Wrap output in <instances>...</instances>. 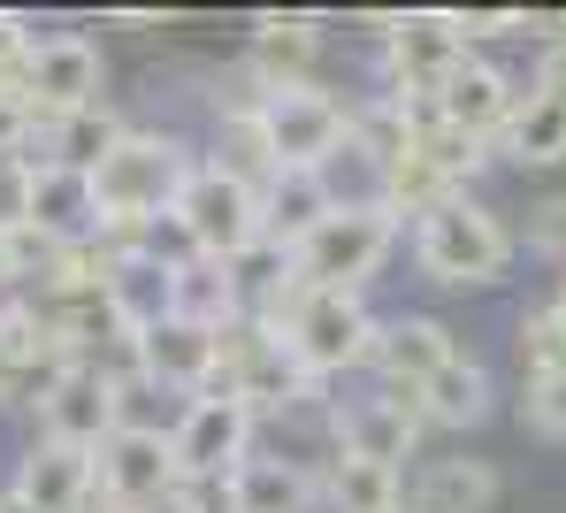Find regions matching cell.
Segmentation results:
<instances>
[{
    "instance_id": "obj_1",
    "label": "cell",
    "mask_w": 566,
    "mask_h": 513,
    "mask_svg": "<svg viewBox=\"0 0 566 513\" xmlns=\"http://www.w3.org/2000/svg\"><path fill=\"white\" fill-rule=\"evenodd\" d=\"M191 146L169 130H123L115 154L99 161L93 177V214H99V245L107 253H138L154 245V230L177 214V192L191 185Z\"/></svg>"
},
{
    "instance_id": "obj_2",
    "label": "cell",
    "mask_w": 566,
    "mask_h": 513,
    "mask_svg": "<svg viewBox=\"0 0 566 513\" xmlns=\"http://www.w3.org/2000/svg\"><path fill=\"white\" fill-rule=\"evenodd\" d=\"M261 322L298 353V368L314 384H329L345 368H368V353H376V314H368L360 292H314V284L291 276L276 300L261 307Z\"/></svg>"
},
{
    "instance_id": "obj_3",
    "label": "cell",
    "mask_w": 566,
    "mask_h": 513,
    "mask_svg": "<svg viewBox=\"0 0 566 513\" xmlns=\"http://www.w3.org/2000/svg\"><path fill=\"white\" fill-rule=\"evenodd\" d=\"M413 261H421V276L444 284V292H490V284L513 269V230L482 200L452 192V200H437L413 222Z\"/></svg>"
},
{
    "instance_id": "obj_4",
    "label": "cell",
    "mask_w": 566,
    "mask_h": 513,
    "mask_svg": "<svg viewBox=\"0 0 566 513\" xmlns=\"http://www.w3.org/2000/svg\"><path fill=\"white\" fill-rule=\"evenodd\" d=\"M390 245H398L390 207H337L306 245H291V269L314 292H368V276L390 261Z\"/></svg>"
},
{
    "instance_id": "obj_5",
    "label": "cell",
    "mask_w": 566,
    "mask_h": 513,
    "mask_svg": "<svg viewBox=\"0 0 566 513\" xmlns=\"http://www.w3.org/2000/svg\"><path fill=\"white\" fill-rule=\"evenodd\" d=\"M177 238H185L191 253H207V261H238L253 238H261V192L245 185V177H230L222 161H199L191 169V185L177 192Z\"/></svg>"
},
{
    "instance_id": "obj_6",
    "label": "cell",
    "mask_w": 566,
    "mask_h": 513,
    "mask_svg": "<svg viewBox=\"0 0 566 513\" xmlns=\"http://www.w3.org/2000/svg\"><path fill=\"white\" fill-rule=\"evenodd\" d=\"M468 54L474 46L460 31V8H413V15L382 23V62H390V93L398 101H437Z\"/></svg>"
},
{
    "instance_id": "obj_7",
    "label": "cell",
    "mask_w": 566,
    "mask_h": 513,
    "mask_svg": "<svg viewBox=\"0 0 566 513\" xmlns=\"http://www.w3.org/2000/svg\"><path fill=\"white\" fill-rule=\"evenodd\" d=\"M261 130L276 146V169H329L353 138V107L322 85H283V93H253Z\"/></svg>"
},
{
    "instance_id": "obj_8",
    "label": "cell",
    "mask_w": 566,
    "mask_h": 513,
    "mask_svg": "<svg viewBox=\"0 0 566 513\" xmlns=\"http://www.w3.org/2000/svg\"><path fill=\"white\" fill-rule=\"evenodd\" d=\"M253 413L238 407L230 391H207V399H185L177 421H169V444H177V475L185 483H230L245 460H253Z\"/></svg>"
},
{
    "instance_id": "obj_9",
    "label": "cell",
    "mask_w": 566,
    "mask_h": 513,
    "mask_svg": "<svg viewBox=\"0 0 566 513\" xmlns=\"http://www.w3.org/2000/svg\"><path fill=\"white\" fill-rule=\"evenodd\" d=\"M99 77H107V62H99V46L85 31H46L23 54V115L54 123V115L99 107Z\"/></svg>"
},
{
    "instance_id": "obj_10",
    "label": "cell",
    "mask_w": 566,
    "mask_h": 513,
    "mask_svg": "<svg viewBox=\"0 0 566 513\" xmlns=\"http://www.w3.org/2000/svg\"><path fill=\"white\" fill-rule=\"evenodd\" d=\"M421 429L429 421H421L413 391H376V399H353V407L329 413V452H353V460H376V468H406Z\"/></svg>"
},
{
    "instance_id": "obj_11",
    "label": "cell",
    "mask_w": 566,
    "mask_h": 513,
    "mask_svg": "<svg viewBox=\"0 0 566 513\" xmlns=\"http://www.w3.org/2000/svg\"><path fill=\"white\" fill-rule=\"evenodd\" d=\"M93 468H99V499H115V506H130V513L169 499V491H185L169 429H115L93 452Z\"/></svg>"
},
{
    "instance_id": "obj_12",
    "label": "cell",
    "mask_w": 566,
    "mask_h": 513,
    "mask_svg": "<svg viewBox=\"0 0 566 513\" xmlns=\"http://www.w3.org/2000/svg\"><path fill=\"white\" fill-rule=\"evenodd\" d=\"M497 154L521 161V169H559V161H566V46L544 54L536 85H521L513 123L497 130Z\"/></svg>"
},
{
    "instance_id": "obj_13",
    "label": "cell",
    "mask_w": 566,
    "mask_h": 513,
    "mask_svg": "<svg viewBox=\"0 0 566 513\" xmlns=\"http://www.w3.org/2000/svg\"><path fill=\"white\" fill-rule=\"evenodd\" d=\"M39 437L46 444H77V452H99L115 437V376L99 368H62L46 391H39Z\"/></svg>"
},
{
    "instance_id": "obj_14",
    "label": "cell",
    "mask_w": 566,
    "mask_h": 513,
    "mask_svg": "<svg viewBox=\"0 0 566 513\" xmlns=\"http://www.w3.org/2000/svg\"><path fill=\"white\" fill-rule=\"evenodd\" d=\"M468 345L437 322V314H390L376 322V353H368V368H376L382 391H421L444 360H460Z\"/></svg>"
},
{
    "instance_id": "obj_15",
    "label": "cell",
    "mask_w": 566,
    "mask_h": 513,
    "mask_svg": "<svg viewBox=\"0 0 566 513\" xmlns=\"http://www.w3.org/2000/svg\"><path fill=\"white\" fill-rule=\"evenodd\" d=\"M513 107H521V85L490 62V54H468L460 70H452V85L437 93V115L452 123V130H468V138H482L490 154H497V130L513 123Z\"/></svg>"
},
{
    "instance_id": "obj_16",
    "label": "cell",
    "mask_w": 566,
    "mask_h": 513,
    "mask_svg": "<svg viewBox=\"0 0 566 513\" xmlns=\"http://www.w3.org/2000/svg\"><path fill=\"white\" fill-rule=\"evenodd\" d=\"M107 314H115L130 337L161 329V322L177 314V261H161L154 245L115 253V261H107Z\"/></svg>"
},
{
    "instance_id": "obj_17",
    "label": "cell",
    "mask_w": 566,
    "mask_h": 513,
    "mask_svg": "<svg viewBox=\"0 0 566 513\" xmlns=\"http://www.w3.org/2000/svg\"><path fill=\"white\" fill-rule=\"evenodd\" d=\"M138 368H146L161 391H177V399H207V391H214V329L169 314L161 329L138 337Z\"/></svg>"
},
{
    "instance_id": "obj_18",
    "label": "cell",
    "mask_w": 566,
    "mask_h": 513,
    "mask_svg": "<svg viewBox=\"0 0 566 513\" xmlns=\"http://www.w3.org/2000/svg\"><path fill=\"white\" fill-rule=\"evenodd\" d=\"M314 54H322V31L314 15H253V39H245V70L261 93L283 85H314Z\"/></svg>"
},
{
    "instance_id": "obj_19",
    "label": "cell",
    "mask_w": 566,
    "mask_h": 513,
    "mask_svg": "<svg viewBox=\"0 0 566 513\" xmlns=\"http://www.w3.org/2000/svg\"><path fill=\"white\" fill-rule=\"evenodd\" d=\"M329 214H337V192L322 169H276L261 185V238H276V245H306Z\"/></svg>"
},
{
    "instance_id": "obj_20",
    "label": "cell",
    "mask_w": 566,
    "mask_h": 513,
    "mask_svg": "<svg viewBox=\"0 0 566 513\" xmlns=\"http://www.w3.org/2000/svg\"><path fill=\"white\" fill-rule=\"evenodd\" d=\"M15 491H23L39 513H77L99 491V468H93V452L46 444V437H39V444L23 452V468H15Z\"/></svg>"
},
{
    "instance_id": "obj_21",
    "label": "cell",
    "mask_w": 566,
    "mask_h": 513,
    "mask_svg": "<svg viewBox=\"0 0 566 513\" xmlns=\"http://www.w3.org/2000/svg\"><path fill=\"white\" fill-rule=\"evenodd\" d=\"M314 499H322V468L314 460H269V452H253L230 475V513H314Z\"/></svg>"
},
{
    "instance_id": "obj_22",
    "label": "cell",
    "mask_w": 566,
    "mask_h": 513,
    "mask_svg": "<svg viewBox=\"0 0 566 513\" xmlns=\"http://www.w3.org/2000/svg\"><path fill=\"white\" fill-rule=\"evenodd\" d=\"M406 506L413 513H490L497 506V468L490 460H429L421 468V483L406 491Z\"/></svg>"
},
{
    "instance_id": "obj_23",
    "label": "cell",
    "mask_w": 566,
    "mask_h": 513,
    "mask_svg": "<svg viewBox=\"0 0 566 513\" xmlns=\"http://www.w3.org/2000/svg\"><path fill=\"white\" fill-rule=\"evenodd\" d=\"M413 399H421V421H429V429H474V421L490 413V368H482L474 353H460V360H444Z\"/></svg>"
},
{
    "instance_id": "obj_24",
    "label": "cell",
    "mask_w": 566,
    "mask_h": 513,
    "mask_svg": "<svg viewBox=\"0 0 566 513\" xmlns=\"http://www.w3.org/2000/svg\"><path fill=\"white\" fill-rule=\"evenodd\" d=\"M322 499H329V513H390L406 499V475L376 468V460H353V452H329L322 460Z\"/></svg>"
},
{
    "instance_id": "obj_25",
    "label": "cell",
    "mask_w": 566,
    "mask_h": 513,
    "mask_svg": "<svg viewBox=\"0 0 566 513\" xmlns=\"http://www.w3.org/2000/svg\"><path fill=\"white\" fill-rule=\"evenodd\" d=\"M245 314L238 284H230V261H207V253H185L177 261V322H199V329H230Z\"/></svg>"
},
{
    "instance_id": "obj_26",
    "label": "cell",
    "mask_w": 566,
    "mask_h": 513,
    "mask_svg": "<svg viewBox=\"0 0 566 513\" xmlns=\"http://www.w3.org/2000/svg\"><path fill=\"white\" fill-rule=\"evenodd\" d=\"M513 353H521V384L559 376V368H566V314H559V300H552V307H536L528 322H521Z\"/></svg>"
},
{
    "instance_id": "obj_27",
    "label": "cell",
    "mask_w": 566,
    "mask_h": 513,
    "mask_svg": "<svg viewBox=\"0 0 566 513\" xmlns=\"http://www.w3.org/2000/svg\"><path fill=\"white\" fill-rule=\"evenodd\" d=\"M31 192H39V169H31V154H0V238L31 230Z\"/></svg>"
},
{
    "instance_id": "obj_28",
    "label": "cell",
    "mask_w": 566,
    "mask_h": 513,
    "mask_svg": "<svg viewBox=\"0 0 566 513\" xmlns=\"http://www.w3.org/2000/svg\"><path fill=\"white\" fill-rule=\"evenodd\" d=\"M528 245L566 269V192H552L544 207H528Z\"/></svg>"
},
{
    "instance_id": "obj_29",
    "label": "cell",
    "mask_w": 566,
    "mask_h": 513,
    "mask_svg": "<svg viewBox=\"0 0 566 513\" xmlns=\"http://www.w3.org/2000/svg\"><path fill=\"white\" fill-rule=\"evenodd\" d=\"M521 391H528V399H521L528 421H536L544 437H566V368H559V376H544V384H521Z\"/></svg>"
},
{
    "instance_id": "obj_30",
    "label": "cell",
    "mask_w": 566,
    "mask_h": 513,
    "mask_svg": "<svg viewBox=\"0 0 566 513\" xmlns=\"http://www.w3.org/2000/svg\"><path fill=\"white\" fill-rule=\"evenodd\" d=\"M138 513H199V506H191V491H169V499H154V506H138Z\"/></svg>"
},
{
    "instance_id": "obj_31",
    "label": "cell",
    "mask_w": 566,
    "mask_h": 513,
    "mask_svg": "<svg viewBox=\"0 0 566 513\" xmlns=\"http://www.w3.org/2000/svg\"><path fill=\"white\" fill-rule=\"evenodd\" d=\"M0 513H39V506H31V499H23V491L8 483V491H0Z\"/></svg>"
},
{
    "instance_id": "obj_32",
    "label": "cell",
    "mask_w": 566,
    "mask_h": 513,
    "mask_svg": "<svg viewBox=\"0 0 566 513\" xmlns=\"http://www.w3.org/2000/svg\"><path fill=\"white\" fill-rule=\"evenodd\" d=\"M77 513H130V506H115V499H99V491H93V499H85Z\"/></svg>"
},
{
    "instance_id": "obj_33",
    "label": "cell",
    "mask_w": 566,
    "mask_h": 513,
    "mask_svg": "<svg viewBox=\"0 0 566 513\" xmlns=\"http://www.w3.org/2000/svg\"><path fill=\"white\" fill-rule=\"evenodd\" d=\"M390 513H413V506H406V499H398V506H390Z\"/></svg>"
},
{
    "instance_id": "obj_34",
    "label": "cell",
    "mask_w": 566,
    "mask_h": 513,
    "mask_svg": "<svg viewBox=\"0 0 566 513\" xmlns=\"http://www.w3.org/2000/svg\"><path fill=\"white\" fill-rule=\"evenodd\" d=\"M559 314H566V284H559Z\"/></svg>"
}]
</instances>
